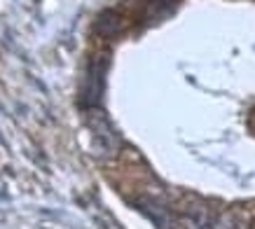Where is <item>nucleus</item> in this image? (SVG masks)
<instances>
[{
    "label": "nucleus",
    "instance_id": "nucleus-1",
    "mask_svg": "<svg viewBox=\"0 0 255 229\" xmlns=\"http://www.w3.org/2000/svg\"><path fill=\"white\" fill-rule=\"evenodd\" d=\"M103 75H106V61L103 59H94L87 68V77H85V87H82V101L85 106L94 108L101 101L103 94Z\"/></svg>",
    "mask_w": 255,
    "mask_h": 229
},
{
    "label": "nucleus",
    "instance_id": "nucleus-2",
    "mask_svg": "<svg viewBox=\"0 0 255 229\" xmlns=\"http://www.w3.org/2000/svg\"><path fill=\"white\" fill-rule=\"evenodd\" d=\"M120 28H122V19H120V14L113 12V9L103 12V14L99 16V21H96V31H99L101 35H115Z\"/></svg>",
    "mask_w": 255,
    "mask_h": 229
}]
</instances>
